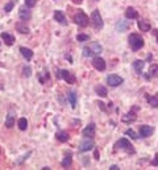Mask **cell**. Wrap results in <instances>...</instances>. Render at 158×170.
Returning <instances> with one entry per match:
<instances>
[{"instance_id": "obj_1", "label": "cell", "mask_w": 158, "mask_h": 170, "mask_svg": "<svg viewBox=\"0 0 158 170\" xmlns=\"http://www.w3.org/2000/svg\"><path fill=\"white\" fill-rule=\"evenodd\" d=\"M129 46L132 48V50L137 52V50H140V49L144 46V40L141 38L140 34L132 33L131 36H129Z\"/></svg>"}, {"instance_id": "obj_2", "label": "cell", "mask_w": 158, "mask_h": 170, "mask_svg": "<svg viewBox=\"0 0 158 170\" xmlns=\"http://www.w3.org/2000/svg\"><path fill=\"white\" fill-rule=\"evenodd\" d=\"M74 21H75V24H78L79 26L86 28V26L90 24V17L83 12V11H79V12L74 16Z\"/></svg>"}, {"instance_id": "obj_3", "label": "cell", "mask_w": 158, "mask_h": 170, "mask_svg": "<svg viewBox=\"0 0 158 170\" xmlns=\"http://www.w3.org/2000/svg\"><path fill=\"white\" fill-rule=\"evenodd\" d=\"M91 23H92V26L96 30H100L101 28L104 26V23H103V19H101V16H100V12L98 9H95L92 15H91Z\"/></svg>"}, {"instance_id": "obj_4", "label": "cell", "mask_w": 158, "mask_h": 170, "mask_svg": "<svg viewBox=\"0 0 158 170\" xmlns=\"http://www.w3.org/2000/svg\"><path fill=\"white\" fill-rule=\"evenodd\" d=\"M115 149L117 150H125L127 153H134V149L132 148L131 145V142H129L127 139H120L118 141H116V144H115Z\"/></svg>"}, {"instance_id": "obj_5", "label": "cell", "mask_w": 158, "mask_h": 170, "mask_svg": "<svg viewBox=\"0 0 158 170\" xmlns=\"http://www.w3.org/2000/svg\"><path fill=\"white\" fill-rule=\"evenodd\" d=\"M123 82H124V79L121 78V76L116 75V74H111V75L107 76V83H108L111 87H117V86H120Z\"/></svg>"}, {"instance_id": "obj_6", "label": "cell", "mask_w": 158, "mask_h": 170, "mask_svg": "<svg viewBox=\"0 0 158 170\" xmlns=\"http://www.w3.org/2000/svg\"><path fill=\"white\" fill-rule=\"evenodd\" d=\"M94 146H95L94 141L90 140V137H87V140H83V141H81V144H79V152H88V150H91Z\"/></svg>"}, {"instance_id": "obj_7", "label": "cell", "mask_w": 158, "mask_h": 170, "mask_svg": "<svg viewBox=\"0 0 158 170\" xmlns=\"http://www.w3.org/2000/svg\"><path fill=\"white\" fill-rule=\"evenodd\" d=\"M59 71H61V78L65 79L67 83L72 85V83H75V82H77L75 75L72 73H70V71H67V70H59Z\"/></svg>"}, {"instance_id": "obj_8", "label": "cell", "mask_w": 158, "mask_h": 170, "mask_svg": "<svg viewBox=\"0 0 158 170\" xmlns=\"http://www.w3.org/2000/svg\"><path fill=\"white\" fill-rule=\"evenodd\" d=\"M92 66L96 69L98 71H104L105 67H107V65H105V61L101 57H95L92 59Z\"/></svg>"}, {"instance_id": "obj_9", "label": "cell", "mask_w": 158, "mask_h": 170, "mask_svg": "<svg viewBox=\"0 0 158 170\" xmlns=\"http://www.w3.org/2000/svg\"><path fill=\"white\" fill-rule=\"evenodd\" d=\"M95 131H96V125H95L94 123H91V124H88L87 127L83 129L82 135L84 137H90V139H92V137L95 136Z\"/></svg>"}, {"instance_id": "obj_10", "label": "cell", "mask_w": 158, "mask_h": 170, "mask_svg": "<svg viewBox=\"0 0 158 170\" xmlns=\"http://www.w3.org/2000/svg\"><path fill=\"white\" fill-rule=\"evenodd\" d=\"M153 132H154V129L150 125H141L140 127V135L142 137H149L153 135Z\"/></svg>"}, {"instance_id": "obj_11", "label": "cell", "mask_w": 158, "mask_h": 170, "mask_svg": "<svg viewBox=\"0 0 158 170\" xmlns=\"http://www.w3.org/2000/svg\"><path fill=\"white\" fill-rule=\"evenodd\" d=\"M26 8H28V7L25 5V7H21V8L19 9V16H20V19H21L22 21L29 20V19H30V16H32L30 11H29V9H26Z\"/></svg>"}, {"instance_id": "obj_12", "label": "cell", "mask_w": 158, "mask_h": 170, "mask_svg": "<svg viewBox=\"0 0 158 170\" xmlns=\"http://www.w3.org/2000/svg\"><path fill=\"white\" fill-rule=\"evenodd\" d=\"M54 20L57 21V23L62 24V25H66L67 24L65 15H63V12H61V11H55V12H54Z\"/></svg>"}, {"instance_id": "obj_13", "label": "cell", "mask_w": 158, "mask_h": 170, "mask_svg": "<svg viewBox=\"0 0 158 170\" xmlns=\"http://www.w3.org/2000/svg\"><path fill=\"white\" fill-rule=\"evenodd\" d=\"M129 28V23L127 20H120L116 23V30L117 32H125Z\"/></svg>"}, {"instance_id": "obj_14", "label": "cell", "mask_w": 158, "mask_h": 170, "mask_svg": "<svg viewBox=\"0 0 158 170\" xmlns=\"http://www.w3.org/2000/svg\"><path fill=\"white\" fill-rule=\"evenodd\" d=\"M20 53L22 54V57H24L26 61H30V59L33 58V52L30 50V49H28V48L21 46V48H20Z\"/></svg>"}, {"instance_id": "obj_15", "label": "cell", "mask_w": 158, "mask_h": 170, "mask_svg": "<svg viewBox=\"0 0 158 170\" xmlns=\"http://www.w3.org/2000/svg\"><path fill=\"white\" fill-rule=\"evenodd\" d=\"M125 17L129 19V20L137 19V17H138V12H137V11L134 9V8L129 7V8H127V11H125Z\"/></svg>"}, {"instance_id": "obj_16", "label": "cell", "mask_w": 158, "mask_h": 170, "mask_svg": "<svg viewBox=\"0 0 158 170\" xmlns=\"http://www.w3.org/2000/svg\"><path fill=\"white\" fill-rule=\"evenodd\" d=\"M136 119H137V115L136 113H134V112H128V113H125L121 117V122H124V123H132Z\"/></svg>"}, {"instance_id": "obj_17", "label": "cell", "mask_w": 158, "mask_h": 170, "mask_svg": "<svg viewBox=\"0 0 158 170\" xmlns=\"http://www.w3.org/2000/svg\"><path fill=\"white\" fill-rule=\"evenodd\" d=\"M138 28H140V30H142V32H149L150 30V23L148 20H145V19L138 20Z\"/></svg>"}, {"instance_id": "obj_18", "label": "cell", "mask_w": 158, "mask_h": 170, "mask_svg": "<svg viewBox=\"0 0 158 170\" xmlns=\"http://www.w3.org/2000/svg\"><path fill=\"white\" fill-rule=\"evenodd\" d=\"M144 66H145V61H141V59H137V61L133 62V67L137 71V74H142Z\"/></svg>"}, {"instance_id": "obj_19", "label": "cell", "mask_w": 158, "mask_h": 170, "mask_svg": "<svg viewBox=\"0 0 158 170\" xmlns=\"http://www.w3.org/2000/svg\"><path fill=\"white\" fill-rule=\"evenodd\" d=\"M15 125V113L13 112H9L7 119H5V127L7 128H12Z\"/></svg>"}, {"instance_id": "obj_20", "label": "cell", "mask_w": 158, "mask_h": 170, "mask_svg": "<svg viewBox=\"0 0 158 170\" xmlns=\"http://www.w3.org/2000/svg\"><path fill=\"white\" fill-rule=\"evenodd\" d=\"M95 92L99 95V96H101V98H105L107 96V94H108V91H107V89L104 86H101V85H99V86H95Z\"/></svg>"}, {"instance_id": "obj_21", "label": "cell", "mask_w": 158, "mask_h": 170, "mask_svg": "<svg viewBox=\"0 0 158 170\" xmlns=\"http://www.w3.org/2000/svg\"><path fill=\"white\" fill-rule=\"evenodd\" d=\"M55 137H57V140L61 141V142H66L67 140H69V133L65 132V131H61V132H57V135H55Z\"/></svg>"}, {"instance_id": "obj_22", "label": "cell", "mask_w": 158, "mask_h": 170, "mask_svg": "<svg viewBox=\"0 0 158 170\" xmlns=\"http://www.w3.org/2000/svg\"><path fill=\"white\" fill-rule=\"evenodd\" d=\"M88 48L91 49V52L94 53V56H95V54L101 53V50H103V48H101V45H100V44H98V42H92Z\"/></svg>"}, {"instance_id": "obj_23", "label": "cell", "mask_w": 158, "mask_h": 170, "mask_svg": "<svg viewBox=\"0 0 158 170\" xmlns=\"http://www.w3.org/2000/svg\"><path fill=\"white\" fill-rule=\"evenodd\" d=\"M2 38L5 41L7 45H13V42H15V37L9 33H2Z\"/></svg>"}, {"instance_id": "obj_24", "label": "cell", "mask_w": 158, "mask_h": 170, "mask_svg": "<svg viewBox=\"0 0 158 170\" xmlns=\"http://www.w3.org/2000/svg\"><path fill=\"white\" fill-rule=\"evenodd\" d=\"M16 29H17L20 33H22V34H28V33H29V28H28L24 23H17V24H16Z\"/></svg>"}, {"instance_id": "obj_25", "label": "cell", "mask_w": 158, "mask_h": 170, "mask_svg": "<svg viewBox=\"0 0 158 170\" xmlns=\"http://www.w3.org/2000/svg\"><path fill=\"white\" fill-rule=\"evenodd\" d=\"M67 96H69V102H70V104H71V107L75 108V107H77V94H75L74 91H70Z\"/></svg>"}, {"instance_id": "obj_26", "label": "cell", "mask_w": 158, "mask_h": 170, "mask_svg": "<svg viewBox=\"0 0 158 170\" xmlns=\"http://www.w3.org/2000/svg\"><path fill=\"white\" fill-rule=\"evenodd\" d=\"M151 76H158V65H157V63L151 65L150 69H149V75H148V78H151Z\"/></svg>"}, {"instance_id": "obj_27", "label": "cell", "mask_w": 158, "mask_h": 170, "mask_svg": "<svg viewBox=\"0 0 158 170\" xmlns=\"http://www.w3.org/2000/svg\"><path fill=\"white\" fill-rule=\"evenodd\" d=\"M71 162H72V157L69 154V156H66L65 158H63V160H62V162H61V165L62 166H63L65 169H67V168H69L70 165H71Z\"/></svg>"}, {"instance_id": "obj_28", "label": "cell", "mask_w": 158, "mask_h": 170, "mask_svg": "<svg viewBox=\"0 0 158 170\" xmlns=\"http://www.w3.org/2000/svg\"><path fill=\"white\" fill-rule=\"evenodd\" d=\"M148 102L151 107H158V94L154 95V96H148Z\"/></svg>"}, {"instance_id": "obj_29", "label": "cell", "mask_w": 158, "mask_h": 170, "mask_svg": "<svg viewBox=\"0 0 158 170\" xmlns=\"http://www.w3.org/2000/svg\"><path fill=\"white\" fill-rule=\"evenodd\" d=\"M17 125H19V128H20L21 131H25V129L28 128V122H26V119H25V117H21V119L19 120Z\"/></svg>"}, {"instance_id": "obj_30", "label": "cell", "mask_w": 158, "mask_h": 170, "mask_svg": "<svg viewBox=\"0 0 158 170\" xmlns=\"http://www.w3.org/2000/svg\"><path fill=\"white\" fill-rule=\"evenodd\" d=\"M15 2L17 3V0H12V2H9L8 4H5V7H4V11H5V12H11V11H12L13 5H15Z\"/></svg>"}, {"instance_id": "obj_31", "label": "cell", "mask_w": 158, "mask_h": 170, "mask_svg": "<svg viewBox=\"0 0 158 170\" xmlns=\"http://www.w3.org/2000/svg\"><path fill=\"white\" fill-rule=\"evenodd\" d=\"M90 40V36L88 34H78L77 36V41H79V42H84V41H88Z\"/></svg>"}, {"instance_id": "obj_32", "label": "cell", "mask_w": 158, "mask_h": 170, "mask_svg": "<svg viewBox=\"0 0 158 170\" xmlns=\"http://www.w3.org/2000/svg\"><path fill=\"white\" fill-rule=\"evenodd\" d=\"M30 74H32V69H30V66H24V69H22V75L24 76H30Z\"/></svg>"}, {"instance_id": "obj_33", "label": "cell", "mask_w": 158, "mask_h": 170, "mask_svg": "<svg viewBox=\"0 0 158 170\" xmlns=\"http://www.w3.org/2000/svg\"><path fill=\"white\" fill-rule=\"evenodd\" d=\"M36 3H37V0H25V5L28 8H33L36 5Z\"/></svg>"}, {"instance_id": "obj_34", "label": "cell", "mask_w": 158, "mask_h": 170, "mask_svg": "<svg viewBox=\"0 0 158 170\" xmlns=\"http://www.w3.org/2000/svg\"><path fill=\"white\" fill-rule=\"evenodd\" d=\"M125 135H128L129 137H132L133 140H137V135H136V132H134V131H132V129H128L127 132H125Z\"/></svg>"}, {"instance_id": "obj_35", "label": "cell", "mask_w": 158, "mask_h": 170, "mask_svg": "<svg viewBox=\"0 0 158 170\" xmlns=\"http://www.w3.org/2000/svg\"><path fill=\"white\" fill-rule=\"evenodd\" d=\"M151 165L153 166H158V153L153 157V161H151Z\"/></svg>"}, {"instance_id": "obj_36", "label": "cell", "mask_w": 158, "mask_h": 170, "mask_svg": "<svg viewBox=\"0 0 158 170\" xmlns=\"http://www.w3.org/2000/svg\"><path fill=\"white\" fill-rule=\"evenodd\" d=\"M153 34H154V37H156L157 42H158V29H153Z\"/></svg>"}, {"instance_id": "obj_37", "label": "cell", "mask_w": 158, "mask_h": 170, "mask_svg": "<svg viewBox=\"0 0 158 170\" xmlns=\"http://www.w3.org/2000/svg\"><path fill=\"white\" fill-rule=\"evenodd\" d=\"M83 2V0H72V3H74V4H81Z\"/></svg>"}, {"instance_id": "obj_38", "label": "cell", "mask_w": 158, "mask_h": 170, "mask_svg": "<svg viewBox=\"0 0 158 170\" xmlns=\"http://www.w3.org/2000/svg\"><path fill=\"white\" fill-rule=\"evenodd\" d=\"M109 169H111V170H117V169H118V166H117V165H112Z\"/></svg>"}, {"instance_id": "obj_39", "label": "cell", "mask_w": 158, "mask_h": 170, "mask_svg": "<svg viewBox=\"0 0 158 170\" xmlns=\"http://www.w3.org/2000/svg\"><path fill=\"white\" fill-rule=\"evenodd\" d=\"M98 156H99V154H98V150H95V158H96V160H99Z\"/></svg>"}]
</instances>
